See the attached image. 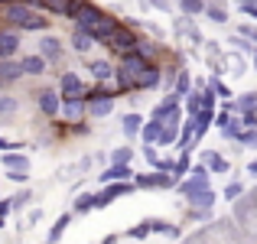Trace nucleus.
Listing matches in <instances>:
<instances>
[{"label":"nucleus","instance_id":"obj_31","mask_svg":"<svg viewBox=\"0 0 257 244\" xmlns=\"http://www.w3.org/2000/svg\"><path fill=\"white\" fill-rule=\"evenodd\" d=\"M189 91H192V78H189V72H182L176 78V94H189Z\"/></svg>","mask_w":257,"mask_h":244},{"label":"nucleus","instance_id":"obj_51","mask_svg":"<svg viewBox=\"0 0 257 244\" xmlns=\"http://www.w3.org/2000/svg\"><path fill=\"white\" fill-rule=\"evenodd\" d=\"M244 4H254V0H244Z\"/></svg>","mask_w":257,"mask_h":244},{"label":"nucleus","instance_id":"obj_9","mask_svg":"<svg viewBox=\"0 0 257 244\" xmlns=\"http://www.w3.org/2000/svg\"><path fill=\"white\" fill-rule=\"evenodd\" d=\"M114 179H131V166L127 163H114L111 169L101 173V182H114Z\"/></svg>","mask_w":257,"mask_h":244},{"label":"nucleus","instance_id":"obj_45","mask_svg":"<svg viewBox=\"0 0 257 244\" xmlns=\"http://www.w3.org/2000/svg\"><path fill=\"white\" fill-rule=\"evenodd\" d=\"M241 36H247V39L257 43V30H254V26H241Z\"/></svg>","mask_w":257,"mask_h":244},{"label":"nucleus","instance_id":"obj_7","mask_svg":"<svg viewBox=\"0 0 257 244\" xmlns=\"http://www.w3.org/2000/svg\"><path fill=\"white\" fill-rule=\"evenodd\" d=\"M101 20H107V17H104L101 10H94L91 4H88L85 10H82V17H78V26H85V30H91V26H98Z\"/></svg>","mask_w":257,"mask_h":244},{"label":"nucleus","instance_id":"obj_11","mask_svg":"<svg viewBox=\"0 0 257 244\" xmlns=\"http://www.w3.org/2000/svg\"><path fill=\"white\" fill-rule=\"evenodd\" d=\"M189 205H192V208H195V205L212 208V205H215V192H212L208 186H205V189H199V192H192V195H189Z\"/></svg>","mask_w":257,"mask_h":244},{"label":"nucleus","instance_id":"obj_37","mask_svg":"<svg viewBox=\"0 0 257 244\" xmlns=\"http://www.w3.org/2000/svg\"><path fill=\"white\" fill-rule=\"evenodd\" d=\"M144 157H147V163H150V166H160V157H157V150H153V144L144 147Z\"/></svg>","mask_w":257,"mask_h":244},{"label":"nucleus","instance_id":"obj_30","mask_svg":"<svg viewBox=\"0 0 257 244\" xmlns=\"http://www.w3.org/2000/svg\"><path fill=\"white\" fill-rule=\"evenodd\" d=\"M186 111H189V117H195V114L202 111V98L199 94H186Z\"/></svg>","mask_w":257,"mask_h":244},{"label":"nucleus","instance_id":"obj_53","mask_svg":"<svg viewBox=\"0 0 257 244\" xmlns=\"http://www.w3.org/2000/svg\"><path fill=\"white\" fill-rule=\"evenodd\" d=\"M254 62H257V56H254Z\"/></svg>","mask_w":257,"mask_h":244},{"label":"nucleus","instance_id":"obj_20","mask_svg":"<svg viewBox=\"0 0 257 244\" xmlns=\"http://www.w3.org/2000/svg\"><path fill=\"white\" fill-rule=\"evenodd\" d=\"M91 114H94V117H107V114H111V98H107V94L94 98L91 101Z\"/></svg>","mask_w":257,"mask_h":244},{"label":"nucleus","instance_id":"obj_23","mask_svg":"<svg viewBox=\"0 0 257 244\" xmlns=\"http://www.w3.org/2000/svg\"><path fill=\"white\" fill-rule=\"evenodd\" d=\"M4 166H10V169H26L30 163H26V157H20V153H7V150H4Z\"/></svg>","mask_w":257,"mask_h":244},{"label":"nucleus","instance_id":"obj_29","mask_svg":"<svg viewBox=\"0 0 257 244\" xmlns=\"http://www.w3.org/2000/svg\"><path fill=\"white\" fill-rule=\"evenodd\" d=\"M134 160V150L131 147H117V150L111 153V163H131Z\"/></svg>","mask_w":257,"mask_h":244},{"label":"nucleus","instance_id":"obj_16","mask_svg":"<svg viewBox=\"0 0 257 244\" xmlns=\"http://www.w3.org/2000/svg\"><path fill=\"white\" fill-rule=\"evenodd\" d=\"M23 72H26V75H39V72H46V56H26L23 59Z\"/></svg>","mask_w":257,"mask_h":244},{"label":"nucleus","instance_id":"obj_40","mask_svg":"<svg viewBox=\"0 0 257 244\" xmlns=\"http://www.w3.org/2000/svg\"><path fill=\"white\" fill-rule=\"evenodd\" d=\"M192 218H195V221H205V218H212V208H202V205H195Z\"/></svg>","mask_w":257,"mask_h":244},{"label":"nucleus","instance_id":"obj_36","mask_svg":"<svg viewBox=\"0 0 257 244\" xmlns=\"http://www.w3.org/2000/svg\"><path fill=\"white\" fill-rule=\"evenodd\" d=\"M134 52H137V56H144L147 62H150V59L157 56V49H153V46H147V43H137V49H134Z\"/></svg>","mask_w":257,"mask_h":244},{"label":"nucleus","instance_id":"obj_42","mask_svg":"<svg viewBox=\"0 0 257 244\" xmlns=\"http://www.w3.org/2000/svg\"><path fill=\"white\" fill-rule=\"evenodd\" d=\"M153 228H150V221H147V225H140V228H134V238H147V234H150Z\"/></svg>","mask_w":257,"mask_h":244},{"label":"nucleus","instance_id":"obj_15","mask_svg":"<svg viewBox=\"0 0 257 244\" xmlns=\"http://www.w3.org/2000/svg\"><path fill=\"white\" fill-rule=\"evenodd\" d=\"M91 43H94V39H91V33H88L85 26H75V36H72V46H75L78 52H85V49H91Z\"/></svg>","mask_w":257,"mask_h":244},{"label":"nucleus","instance_id":"obj_13","mask_svg":"<svg viewBox=\"0 0 257 244\" xmlns=\"http://www.w3.org/2000/svg\"><path fill=\"white\" fill-rule=\"evenodd\" d=\"M205 186H208V179H205V176H195V173H192V176H189V179H186V182L179 186V192H182V195L189 199L192 192H199V189H205Z\"/></svg>","mask_w":257,"mask_h":244},{"label":"nucleus","instance_id":"obj_52","mask_svg":"<svg viewBox=\"0 0 257 244\" xmlns=\"http://www.w3.org/2000/svg\"><path fill=\"white\" fill-rule=\"evenodd\" d=\"M0 4H7V0H0Z\"/></svg>","mask_w":257,"mask_h":244},{"label":"nucleus","instance_id":"obj_8","mask_svg":"<svg viewBox=\"0 0 257 244\" xmlns=\"http://www.w3.org/2000/svg\"><path fill=\"white\" fill-rule=\"evenodd\" d=\"M20 75H26L23 62H7V56H4V62H0V78L4 81H17Z\"/></svg>","mask_w":257,"mask_h":244},{"label":"nucleus","instance_id":"obj_5","mask_svg":"<svg viewBox=\"0 0 257 244\" xmlns=\"http://www.w3.org/2000/svg\"><path fill=\"white\" fill-rule=\"evenodd\" d=\"M157 85H160V69L147 62V65H144V72L134 78V88H144V91H147V88H157Z\"/></svg>","mask_w":257,"mask_h":244},{"label":"nucleus","instance_id":"obj_38","mask_svg":"<svg viewBox=\"0 0 257 244\" xmlns=\"http://www.w3.org/2000/svg\"><path fill=\"white\" fill-rule=\"evenodd\" d=\"M221 131H225L228 137H238V134H241V120H228V124L221 127Z\"/></svg>","mask_w":257,"mask_h":244},{"label":"nucleus","instance_id":"obj_26","mask_svg":"<svg viewBox=\"0 0 257 244\" xmlns=\"http://www.w3.org/2000/svg\"><path fill=\"white\" fill-rule=\"evenodd\" d=\"M91 75H94V78H111V75H114V65H111V62H94V65H91Z\"/></svg>","mask_w":257,"mask_h":244},{"label":"nucleus","instance_id":"obj_47","mask_svg":"<svg viewBox=\"0 0 257 244\" xmlns=\"http://www.w3.org/2000/svg\"><path fill=\"white\" fill-rule=\"evenodd\" d=\"M144 4H147V7H153V10H166L163 0H144Z\"/></svg>","mask_w":257,"mask_h":244},{"label":"nucleus","instance_id":"obj_33","mask_svg":"<svg viewBox=\"0 0 257 244\" xmlns=\"http://www.w3.org/2000/svg\"><path fill=\"white\" fill-rule=\"evenodd\" d=\"M205 13H208V17H212V20H215V23H225V20H228V13H225V10H221V7H218V4H212V7H205Z\"/></svg>","mask_w":257,"mask_h":244},{"label":"nucleus","instance_id":"obj_14","mask_svg":"<svg viewBox=\"0 0 257 244\" xmlns=\"http://www.w3.org/2000/svg\"><path fill=\"white\" fill-rule=\"evenodd\" d=\"M39 49H43V56H46V59H59V56H62V46H59V39H56V36H43Z\"/></svg>","mask_w":257,"mask_h":244},{"label":"nucleus","instance_id":"obj_10","mask_svg":"<svg viewBox=\"0 0 257 244\" xmlns=\"http://www.w3.org/2000/svg\"><path fill=\"white\" fill-rule=\"evenodd\" d=\"M62 111H65V117H69V120H78L85 114V101L78 98V94H72V98L62 104Z\"/></svg>","mask_w":257,"mask_h":244},{"label":"nucleus","instance_id":"obj_39","mask_svg":"<svg viewBox=\"0 0 257 244\" xmlns=\"http://www.w3.org/2000/svg\"><path fill=\"white\" fill-rule=\"evenodd\" d=\"M17 111V101L13 98H0V114H13Z\"/></svg>","mask_w":257,"mask_h":244},{"label":"nucleus","instance_id":"obj_12","mask_svg":"<svg viewBox=\"0 0 257 244\" xmlns=\"http://www.w3.org/2000/svg\"><path fill=\"white\" fill-rule=\"evenodd\" d=\"M62 94H65V98L82 94V78H78L75 72H65V75H62Z\"/></svg>","mask_w":257,"mask_h":244},{"label":"nucleus","instance_id":"obj_28","mask_svg":"<svg viewBox=\"0 0 257 244\" xmlns=\"http://www.w3.org/2000/svg\"><path fill=\"white\" fill-rule=\"evenodd\" d=\"M94 205H98V195H78L75 199V212H88Z\"/></svg>","mask_w":257,"mask_h":244},{"label":"nucleus","instance_id":"obj_25","mask_svg":"<svg viewBox=\"0 0 257 244\" xmlns=\"http://www.w3.org/2000/svg\"><path fill=\"white\" fill-rule=\"evenodd\" d=\"M69 221H72V215H62V218H59L56 225H52V231H49V241H52V244H56L59 238H62V231L69 228Z\"/></svg>","mask_w":257,"mask_h":244},{"label":"nucleus","instance_id":"obj_34","mask_svg":"<svg viewBox=\"0 0 257 244\" xmlns=\"http://www.w3.org/2000/svg\"><path fill=\"white\" fill-rule=\"evenodd\" d=\"M238 140H241V144H247V147H254V150H257V131H254V127H251V131H241V134H238Z\"/></svg>","mask_w":257,"mask_h":244},{"label":"nucleus","instance_id":"obj_48","mask_svg":"<svg viewBox=\"0 0 257 244\" xmlns=\"http://www.w3.org/2000/svg\"><path fill=\"white\" fill-rule=\"evenodd\" d=\"M241 10H244L247 17H254V20H257V7H254V4H244V7H241Z\"/></svg>","mask_w":257,"mask_h":244},{"label":"nucleus","instance_id":"obj_17","mask_svg":"<svg viewBox=\"0 0 257 244\" xmlns=\"http://www.w3.org/2000/svg\"><path fill=\"white\" fill-rule=\"evenodd\" d=\"M202 163H205V166H212V173H228V160L221 157V153H212V150H208L205 157H202Z\"/></svg>","mask_w":257,"mask_h":244},{"label":"nucleus","instance_id":"obj_49","mask_svg":"<svg viewBox=\"0 0 257 244\" xmlns=\"http://www.w3.org/2000/svg\"><path fill=\"white\" fill-rule=\"evenodd\" d=\"M10 147H13L10 140H0V153H4V150H10Z\"/></svg>","mask_w":257,"mask_h":244},{"label":"nucleus","instance_id":"obj_1","mask_svg":"<svg viewBox=\"0 0 257 244\" xmlns=\"http://www.w3.org/2000/svg\"><path fill=\"white\" fill-rule=\"evenodd\" d=\"M7 20H10L13 26H23V30H46V20L39 17V13L26 10L23 4H13L10 10H7Z\"/></svg>","mask_w":257,"mask_h":244},{"label":"nucleus","instance_id":"obj_18","mask_svg":"<svg viewBox=\"0 0 257 244\" xmlns=\"http://www.w3.org/2000/svg\"><path fill=\"white\" fill-rule=\"evenodd\" d=\"M20 49V36L13 33H0V56H13Z\"/></svg>","mask_w":257,"mask_h":244},{"label":"nucleus","instance_id":"obj_19","mask_svg":"<svg viewBox=\"0 0 257 244\" xmlns=\"http://www.w3.org/2000/svg\"><path fill=\"white\" fill-rule=\"evenodd\" d=\"M140 131H144V120H140V114H127V117H124V134H127V137H137Z\"/></svg>","mask_w":257,"mask_h":244},{"label":"nucleus","instance_id":"obj_46","mask_svg":"<svg viewBox=\"0 0 257 244\" xmlns=\"http://www.w3.org/2000/svg\"><path fill=\"white\" fill-rule=\"evenodd\" d=\"M10 205H13V202H7V199H4V202H0V221H4V218H7V215H10Z\"/></svg>","mask_w":257,"mask_h":244},{"label":"nucleus","instance_id":"obj_32","mask_svg":"<svg viewBox=\"0 0 257 244\" xmlns=\"http://www.w3.org/2000/svg\"><path fill=\"white\" fill-rule=\"evenodd\" d=\"M85 0H65V13H69V17H82V10H85Z\"/></svg>","mask_w":257,"mask_h":244},{"label":"nucleus","instance_id":"obj_43","mask_svg":"<svg viewBox=\"0 0 257 244\" xmlns=\"http://www.w3.org/2000/svg\"><path fill=\"white\" fill-rule=\"evenodd\" d=\"M228 120H231V111H228V107H225V111H221V114H218V117H215V124H218V127H225V124H228Z\"/></svg>","mask_w":257,"mask_h":244},{"label":"nucleus","instance_id":"obj_21","mask_svg":"<svg viewBox=\"0 0 257 244\" xmlns=\"http://www.w3.org/2000/svg\"><path fill=\"white\" fill-rule=\"evenodd\" d=\"M176 137H179V124H163V127H160V144H163V147L176 144Z\"/></svg>","mask_w":257,"mask_h":244},{"label":"nucleus","instance_id":"obj_22","mask_svg":"<svg viewBox=\"0 0 257 244\" xmlns=\"http://www.w3.org/2000/svg\"><path fill=\"white\" fill-rule=\"evenodd\" d=\"M160 120H150V124L144 127V144H160Z\"/></svg>","mask_w":257,"mask_h":244},{"label":"nucleus","instance_id":"obj_2","mask_svg":"<svg viewBox=\"0 0 257 244\" xmlns=\"http://www.w3.org/2000/svg\"><path fill=\"white\" fill-rule=\"evenodd\" d=\"M144 65H147V59L144 56H137V52H127L124 56V62H120V72H117V81H120V88H131L134 85V78L144 72Z\"/></svg>","mask_w":257,"mask_h":244},{"label":"nucleus","instance_id":"obj_3","mask_svg":"<svg viewBox=\"0 0 257 244\" xmlns=\"http://www.w3.org/2000/svg\"><path fill=\"white\" fill-rule=\"evenodd\" d=\"M107 43H111L117 52H131V49H137L140 36H134V30H127V26H114V30H111V39H107Z\"/></svg>","mask_w":257,"mask_h":244},{"label":"nucleus","instance_id":"obj_44","mask_svg":"<svg viewBox=\"0 0 257 244\" xmlns=\"http://www.w3.org/2000/svg\"><path fill=\"white\" fill-rule=\"evenodd\" d=\"M212 88H215V94H221V98H228V94H231L225 85H221V81H212Z\"/></svg>","mask_w":257,"mask_h":244},{"label":"nucleus","instance_id":"obj_41","mask_svg":"<svg viewBox=\"0 0 257 244\" xmlns=\"http://www.w3.org/2000/svg\"><path fill=\"white\" fill-rule=\"evenodd\" d=\"M244 117H241V124L244 127H257V111H241Z\"/></svg>","mask_w":257,"mask_h":244},{"label":"nucleus","instance_id":"obj_24","mask_svg":"<svg viewBox=\"0 0 257 244\" xmlns=\"http://www.w3.org/2000/svg\"><path fill=\"white\" fill-rule=\"evenodd\" d=\"M234 111H257V94H241L234 101Z\"/></svg>","mask_w":257,"mask_h":244},{"label":"nucleus","instance_id":"obj_27","mask_svg":"<svg viewBox=\"0 0 257 244\" xmlns=\"http://www.w3.org/2000/svg\"><path fill=\"white\" fill-rule=\"evenodd\" d=\"M205 10V0H182V13L186 17H195V13Z\"/></svg>","mask_w":257,"mask_h":244},{"label":"nucleus","instance_id":"obj_50","mask_svg":"<svg viewBox=\"0 0 257 244\" xmlns=\"http://www.w3.org/2000/svg\"><path fill=\"white\" fill-rule=\"evenodd\" d=\"M247 169H251V173L257 176V160H254V163H251V166H247Z\"/></svg>","mask_w":257,"mask_h":244},{"label":"nucleus","instance_id":"obj_4","mask_svg":"<svg viewBox=\"0 0 257 244\" xmlns=\"http://www.w3.org/2000/svg\"><path fill=\"white\" fill-rule=\"evenodd\" d=\"M134 182H137V189H157V186H173L170 176H163V169H157V173H147V176H134Z\"/></svg>","mask_w":257,"mask_h":244},{"label":"nucleus","instance_id":"obj_35","mask_svg":"<svg viewBox=\"0 0 257 244\" xmlns=\"http://www.w3.org/2000/svg\"><path fill=\"white\" fill-rule=\"evenodd\" d=\"M241 192H244V186L241 182H231V186L225 189V199H231V202H238L241 199Z\"/></svg>","mask_w":257,"mask_h":244},{"label":"nucleus","instance_id":"obj_6","mask_svg":"<svg viewBox=\"0 0 257 244\" xmlns=\"http://www.w3.org/2000/svg\"><path fill=\"white\" fill-rule=\"evenodd\" d=\"M39 107H43V114L56 117V114L62 111V101H59V94H56V91H43V94H39Z\"/></svg>","mask_w":257,"mask_h":244}]
</instances>
